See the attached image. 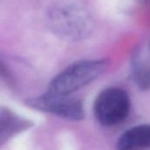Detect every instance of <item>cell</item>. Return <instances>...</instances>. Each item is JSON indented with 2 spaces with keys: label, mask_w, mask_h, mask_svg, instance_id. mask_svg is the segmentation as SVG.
<instances>
[{
  "label": "cell",
  "mask_w": 150,
  "mask_h": 150,
  "mask_svg": "<svg viewBox=\"0 0 150 150\" xmlns=\"http://www.w3.org/2000/svg\"><path fill=\"white\" fill-rule=\"evenodd\" d=\"M48 19L55 33L71 40L84 39L93 29V20L88 9L75 1L55 4L48 13Z\"/></svg>",
  "instance_id": "obj_1"
},
{
  "label": "cell",
  "mask_w": 150,
  "mask_h": 150,
  "mask_svg": "<svg viewBox=\"0 0 150 150\" xmlns=\"http://www.w3.org/2000/svg\"><path fill=\"white\" fill-rule=\"evenodd\" d=\"M28 126L27 121L22 120L18 116L10 112L0 113V143L5 142L8 138L15 134L20 132L22 129L26 128Z\"/></svg>",
  "instance_id": "obj_6"
},
{
  "label": "cell",
  "mask_w": 150,
  "mask_h": 150,
  "mask_svg": "<svg viewBox=\"0 0 150 150\" xmlns=\"http://www.w3.org/2000/svg\"><path fill=\"white\" fill-rule=\"evenodd\" d=\"M130 106V98L124 90L108 88L98 96L94 104V113L101 125L111 127L127 118Z\"/></svg>",
  "instance_id": "obj_3"
},
{
  "label": "cell",
  "mask_w": 150,
  "mask_h": 150,
  "mask_svg": "<svg viewBox=\"0 0 150 150\" xmlns=\"http://www.w3.org/2000/svg\"><path fill=\"white\" fill-rule=\"evenodd\" d=\"M149 47H150V45H149Z\"/></svg>",
  "instance_id": "obj_9"
},
{
  "label": "cell",
  "mask_w": 150,
  "mask_h": 150,
  "mask_svg": "<svg viewBox=\"0 0 150 150\" xmlns=\"http://www.w3.org/2000/svg\"><path fill=\"white\" fill-rule=\"evenodd\" d=\"M0 78L9 84H11V83L13 82L12 76H11L9 69H7V67L4 63V62L1 60V58H0Z\"/></svg>",
  "instance_id": "obj_7"
},
{
  "label": "cell",
  "mask_w": 150,
  "mask_h": 150,
  "mask_svg": "<svg viewBox=\"0 0 150 150\" xmlns=\"http://www.w3.org/2000/svg\"><path fill=\"white\" fill-rule=\"evenodd\" d=\"M143 1H147V0H143Z\"/></svg>",
  "instance_id": "obj_8"
},
{
  "label": "cell",
  "mask_w": 150,
  "mask_h": 150,
  "mask_svg": "<svg viewBox=\"0 0 150 150\" xmlns=\"http://www.w3.org/2000/svg\"><path fill=\"white\" fill-rule=\"evenodd\" d=\"M108 66L109 61L105 59L76 62L52 79L47 93L70 96L96 80L107 69Z\"/></svg>",
  "instance_id": "obj_2"
},
{
  "label": "cell",
  "mask_w": 150,
  "mask_h": 150,
  "mask_svg": "<svg viewBox=\"0 0 150 150\" xmlns=\"http://www.w3.org/2000/svg\"><path fill=\"white\" fill-rule=\"evenodd\" d=\"M26 105L38 111L69 120L78 121L84 117L83 103L71 96H60L46 92L44 95L27 99Z\"/></svg>",
  "instance_id": "obj_4"
},
{
  "label": "cell",
  "mask_w": 150,
  "mask_h": 150,
  "mask_svg": "<svg viewBox=\"0 0 150 150\" xmlns=\"http://www.w3.org/2000/svg\"><path fill=\"white\" fill-rule=\"evenodd\" d=\"M150 148V125L134 127L121 134L117 150H144Z\"/></svg>",
  "instance_id": "obj_5"
}]
</instances>
